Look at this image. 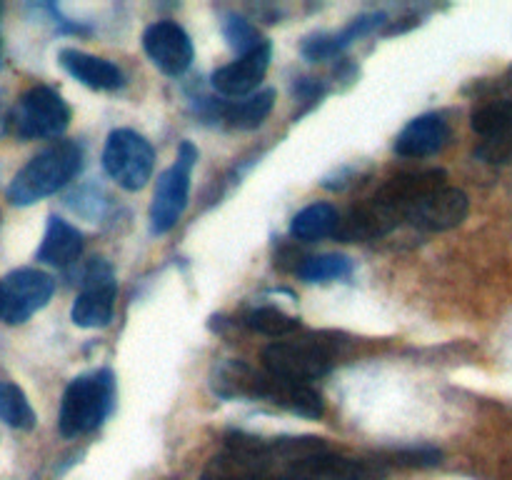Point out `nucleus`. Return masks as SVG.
Returning a JSON list of instances; mask_svg holds the SVG:
<instances>
[{
	"mask_svg": "<svg viewBox=\"0 0 512 480\" xmlns=\"http://www.w3.org/2000/svg\"><path fill=\"white\" fill-rule=\"evenodd\" d=\"M10 120L20 140L60 138L70 125V108L55 88L35 85L20 95Z\"/></svg>",
	"mask_w": 512,
	"mask_h": 480,
	"instance_id": "6",
	"label": "nucleus"
},
{
	"mask_svg": "<svg viewBox=\"0 0 512 480\" xmlns=\"http://www.w3.org/2000/svg\"><path fill=\"white\" fill-rule=\"evenodd\" d=\"M383 460L388 465H400V468H433V465H440L443 453L430 445H420V448L413 445V448L390 450V455H385Z\"/></svg>",
	"mask_w": 512,
	"mask_h": 480,
	"instance_id": "27",
	"label": "nucleus"
},
{
	"mask_svg": "<svg viewBox=\"0 0 512 480\" xmlns=\"http://www.w3.org/2000/svg\"><path fill=\"white\" fill-rule=\"evenodd\" d=\"M388 23V15L385 13H365L358 15L348 28H343L340 33H318V35H310L308 40L303 43V55L308 60H330L335 55L343 53L345 48L360 40L363 35L373 33V30L383 28Z\"/></svg>",
	"mask_w": 512,
	"mask_h": 480,
	"instance_id": "17",
	"label": "nucleus"
},
{
	"mask_svg": "<svg viewBox=\"0 0 512 480\" xmlns=\"http://www.w3.org/2000/svg\"><path fill=\"white\" fill-rule=\"evenodd\" d=\"M270 58H273V48L270 43L260 45L258 50L248 55H238L233 63L220 65L213 75H210V85L223 98H248V95L258 93V85L263 83L265 73L270 68Z\"/></svg>",
	"mask_w": 512,
	"mask_h": 480,
	"instance_id": "13",
	"label": "nucleus"
},
{
	"mask_svg": "<svg viewBox=\"0 0 512 480\" xmlns=\"http://www.w3.org/2000/svg\"><path fill=\"white\" fill-rule=\"evenodd\" d=\"M0 420L15 430H33L38 420L28 395L10 380H0Z\"/></svg>",
	"mask_w": 512,
	"mask_h": 480,
	"instance_id": "22",
	"label": "nucleus"
},
{
	"mask_svg": "<svg viewBox=\"0 0 512 480\" xmlns=\"http://www.w3.org/2000/svg\"><path fill=\"white\" fill-rule=\"evenodd\" d=\"M58 63L68 75L90 90H118L125 85L123 70L110 60L90 55L78 48H63L58 53Z\"/></svg>",
	"mask_w": 512,
	"mask_h": 480,
	"instance_id": "16",
	"label": "nucleus"
},
{
	"mask_svg": "<svg viewBox=\"0 0 512 480\" xmlns=\"http://www.w3.org/2000/svg\"><path fill=\"white\" fill-rule=\"evenodd\" d=\"M275 105V90H258L248 98L230 100L220 108L223 120L235 130H255L265 123Z\"/></svg>",
	"mask_w": 512,
	"mask_h": 480,
	"instance_id": "19",
	"label": "nucleus"
},
{
	"mask_svg": "<svg viewBox=\"0 0 512 480\" xmlns=\"http://www.w3.org/2000/svg\"><path fill=\"white\" fill-rule=\"evenodd\" d=\"M333 353L323 340H275L263 353V365L270 375L290 383L310 385L333 368Z\"/></svg>",
	"mask_w": 512,
	"mask_h": 480,
	"instance_id": "7",
	"label": "nucleus"
},
{
	"mask_svg": "<svg viewBox=\"0 0 512 480\" xmlns=\"http://www.w3.org/2000/svg\"><path fill=\"white\" fill-rule=\"evenodd\" d=\"M330 453L333 448L315 435L230 433L200 480H325Z\"/></svg>",
	"mask_w": 512,
	"mask_h": 480,
	"instance_id": "1",
	"label": "nucleus"
},
{
	"mask_svg": "<svg viewBox=\"0 0 512 480\" xmlns=\"http://www.w3.org/2000/svg\"><path fill=\"white\" fill-rule=\"evenodd\" d=\"M450 125L443 115L425 113L410 120L395 138L393 150L400 158H428L450 143Z\"/></svg>",
	"mask_w": 512,
	"mask_h": 480,
	"instance_id": "15",
	"label": "nucleus"
},
{
	"mask_svg": "<svg viewBox=\"0 0 512 480\" xmlns=\"http://www.w3.org/2000/svg\"><path fill=\"white\" fill-rule=\"evenodd\" d=\"M83 170V148L75 140H58L40 153H35L15 173L8 185V203L15 208H28L48 195L63 190Z\"/></svg>",
	"mask_w": 512,
	"mask_h": 480,
	"instance_id": "3",
	"label": "nucleus"
},
{
	"mask_svg": "<svg viewBox=\"0 0 512 480\" xmlns=\"http://www.w3.org/2000/svg\"><path fill=\"white\" fill-rule=\"evenodd\" d=\"M223 35L225 40H228L230 48H233L238 55H248L253 53V50H258L260 45L268 43V40L260 38L258 28H255L250 20H245L243 15H235V13H228L223 18Z\"/></svg>",
	"mask_w": 512,
	"mask_h": 480,
	"instance_id": "25",
	"label": "nucleus"
},
{
	"mask_svg": "<svg viewBox=\"0 0 512 480\" xmlns=\"http://www.w3.org/2000/svg\"><path fill=\"white\" fill-rule=\"evenodd\" d=\"M55 293V280L45 270L18 268L0 280V320L20 325L33 318L50 303Z\"/></svg>",
	"mask_w": 512,
	"mask_h": 480,
	"instance_id": "10",
	"label": "nucleus"
},
{
	"mask_svg": "<svg viewBox=\"0 0 512 480\" xmlns=\"http://www.w3.org/2000/svg\"><path fill=\"white\" fill-rule=\"evenodd\" d=\"M298 275L305 283H333L348 280L353 275V260L338 253L310 255L298 265Z\"/></svg>",
	"mask_w": 512,
	"mask_h": 480,
	"instance_id": "23",
	"label": "nucleus"
},
{
	"mask_svg": "<svg viewBox=\"0 0 512 480\" xmlns=\"http://www.w3.org/2000/svg\"><path fill=\"white\" fill-rule=\"evenodd\" d=\"M390 465L383 458H355V455L330 453L325 465V480H388Z\"/></svg>",
	"mask_w": 512,
	"mask_h": 480,
	"instance_id": "21",
	"label": "nucleus"
},
{
	"mask_svg": "<svg viewBox=\"0 0 512 480\" xmlns=\"http://www.w3.org/2000/svg\"><path fill=\"white\" fill-rule=\"evenodd\" d=\"M250 330L255 333L270 335V338H283V335L295 333L300 328V320L288 315L285 310L273 308V305H263V308H255L245 315L243 320Z\"/></svg>",
	"mask_w": 512,
	"mask_h": 480,
	"instance_id": "24",
	"label": "nucleus"
},
{
	"mask_svg": "<svg viewBox=\"0 0 512 480\" xmlns=\"http://www.w3.org/2000/svg\"><path fill=\"white\" fill-rule=\"evenodd\" d=\"M115 298H118V280L108 260H90L80 278V293L70 308V320L78 328L95 330L105 328L113 320Z\"/></svg>",
	"mask_w": 512,
	"mask_h": 480,
	"instance_id": "9",
	"label": "nucleus"
},
{
	"mask_svg": "<svg viewBox=\"0 0 512 480\" xmlns=\"http://www.w3.org/2000/svg\"><path fill=\"white\" fill-rule=\"evenodd\" d=\"M143 48L155 68L165 75H183L193 65V40L175 20H158L143 33Z\"/></svg>",
	"mask_w": 512,
	"mask_h": 480,
	"instance_id": "12",
	"label": "nucleus"
},
{
	"mask_svg": "<svg viewBox=\"0 0 512 480\" xmlns=\"http://www.w3.org/2000/svg\"><path fill=\"white\" fill-rule=\"evenodd\" d=\"M5 133V105H3V93H0V138Z\"/></svg>",
	"mask_w": 512,
	"mask_h": 480,
	"instance_id": "28",
	"label": "nucleus"
},
{
	"mask_svg": "<svg viewBox=\"0 0 512 480\" xmlns=\"http://www.w3.org/2000/svg\"><path fill=\"white\" fill-rule=\"evenodd\" d=\"M443 185H448L445 170H410V173L393 175L388 183L380 185V190L373 195V200L385 210V213L393 215L398 223H403V220H408L410 210H413L415 205L423 203L430 193L440 190Z\"/></svg>",
	"mask_w": 512,
	"mask_h": 480,
	"instance_id": "11",
	"label": "nucleus"
},
{
	"mask_svg": "<svg viewBox=\"0 0 512 480\" xmlns=\"http://www.w3.org/2000/svg\"><path fill=\"white\" fill-rule=\"evenodd\" d=\"M198 163V148L190 140H183L175 155V163L163 170L155 185L153 203H150V233L165 235L178 225L188 208L190 175Z\"/></svg>",
	"mask_w": 512,
	"mask_h": 480,
	"instance_id": "5",
	"label": "nucleus"
},
{
	"mask_svg": "<svg viewBox=\"0 0 512 480\" xmlns=\"http://www.w3.org/2000/svg\"><path fill=\"white\" fill-rule=\"evenodd\" d=\"M80 253H83V233L68 220L50 215L43 243H40L35 258L45 265H53V268H65V265L75 263Z\"/></svg>",
	"mask_w": 512,
	"mask_h": 480,
	"instance_id": "18",
	"label": "nucleus"
},
{
	"mask_svg": "<svg viewBox=\"0 0 512 480\" xmlns=\"http://www.w3.org/2000/svg\"><path fill=\"white\" fill-rule=\"evenodd\" d=\"M210 388L223 400H263V403L288 410V413L300 415V418L318 420L325 413L323 398H320L313 385L280 380L270 375L268 370L260 373V370L243 363V360H223V363L215 365Z\"/></svg>",
	"mask_w": 512,
	"mask_h": 480,
	"instance_id": "2",
	"label": "nucleus"
},
{
	"mask_svg": "<svg viewBox=\"0 0 512 480\" xmlns=\"http://www.w3.org/2000/svg\"><path fill=\"white\" fill-rule=\"evenodd\" d=\"M508 98H512V93H510V95H508Z\"/></svg>",
	"mask_w": 512,
	"mask_h": 480,
	"instance_id": "31",
	"label": "nucleus"
},
{
	"mask_svg": "<svg viewBox=\"0 0 512 480\" xmlns=\"http://www.w3.org/2000/svg\"><path fill=\"white\" fill-rule=\"evenodd\" d=\"M475 155L488 165H510L512 163V123L493 130V133L485 135V138H480L478 148H475Z\"/></svg>",
	"mask_w": 512,
	"mask_h": 480,
	"instance_id": "26",
	"label": "nucleus"
},
{
	"mask_svg": "<svg viewBox=\"0 0 512 480\" xmlns=\"http://www.w3.org/2000/svg\"><path fill=\"white\" fill-rule=\"evenodd\" d=\"M468 210V195L460 188H453V185H443L440 190L430 193L423 203L415 205V208L410 210L408 220L415 228L440 233V230L458 228V225L468 218Z\"/></svg>",
	"mask_w": 512,
	"mask_h": 480,
	"instance_id": "14",
	"label": "nucleus"
},
{
	"mask_svg": "<svg viewBox=\"0 0 512 480\" xmlns=\"http://www.w3.org/2000/svg\"><path fill=\"white\" fill-rule=\"evenodd\" d=\"M340 215L330 203H313L308 208L300 210L290 223V233L293 238L305 240V243H315V240L330 238L338 233Z\"/></svg>",
	"mask_w": 512,
	"mask_h": 480,
	"instance_id": "20",
	"label": "nucleus"
},
{
	"mask_svg": "<svg viewBox=\"0 0 512 480\" xmlns=\"http://www.w3.org/2000/svg\"><path fill=\"white\" fill-rule=\"evenodd\" d=\"M115 405V378L110 370H90L78 375L65 388L60 400L58 428L65 438L93 433L105 423Z\"/></svg>",
	"mask_w": 512,
	"mask_h": 480,
	"instance_id": "4",
	"label": "nucleus"
},
{
	"mask_svg": "<svg viewBox=\"0 0 512 480\" xmlns=\"http://www.w3.org/2000/svg\"><path fill=\"white\" fill-rule=\"evenodd\" d=\"M0 68H3V53H0Z\"/></svg>",
	"mask_w": 512,
	"mask_h": 480,
	"instance_id": "30",
	"label": "nucleus"
},
{
	"mask_svg": "<svg viewBox=\"0 0 512 480\" xmlns=\"http://www.w3.org/2000/svg\"><path fill=\"white\" fill-rule=\"evenodd\" d=\"M103 168L123 190L145 188L155 170L153 145L130 128L113 130L105 140Z\"/></svg>",
	"mask_w": 512,
	"mask_h": 480,
	"instance_id": "8",
	"label": "nucleus"
},
{
	"mask_svg": "<svg viewBox=\"0 0 512 480\" xmlns=\"http://www.w3.org/2000/svg\"><path fill=\"white\" fill-rule=\"evenodd\" d=\"M300 93L308 95V83H300ZM318 93H320V88L313 83V88H310V95H313V98H315V95H318Z\"/></svg>",
	"mask_w": 512,
	"mask_h": 480,
	"instance_id": "29",
	"label": "nucleus"
}]
</instances>
